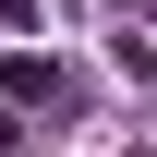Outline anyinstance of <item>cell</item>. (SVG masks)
I'll list each match as a JSON object with an SVG mask.
<instances>
[{
    "label": "cell",
    "instance_id": "cell-1",
    "mask_svg": "<svg viewBox=\"0 0 157 157\" xmlns=\"http://www.w3.org/2000/svg\"><path fill=\"white\" fill-rule=\"evenodd\" d=\"M60 97V60H24V48H0V109H48Z\"/></svg>",
    "mask_w": 157,
    "mask_h": 157
},
{
    "label": "cell",
    "instance_id": "cell-2",
    "mask_svg": "<svg viewBox=\"0 0 157 157\" xmlns=\"http://www.w3.org/2000/svg\"><path fill=\"white\" fill-rule=\"evenodd\" d=\"M0 24H36V0H0Z\"/></svg>",
    "mask_w": 157,
    "mask_h": 157
}]
</instances>
